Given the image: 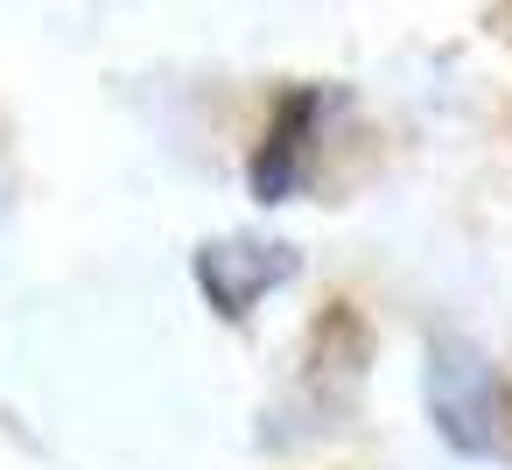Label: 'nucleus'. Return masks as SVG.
<instances>
[{
  "label": "nucleus",
  "instance_id": "f03ea898",
  "mask_svg": "<svg viewBox=\"0 0 512 470\" xmlns=\"http://www.w3.org/2000/svg\"><path fill=\"white\" fill-rule=\"evenodd\" d=\"M295 267H302V253L281 246V239H211L197 253V288L225 323H239L267 288L295 281Z\"/></svg>",
  "mask_w": 512,
  "mask_h": 470
},
{
  "label": "nucleus",
  "instance_id": "7ed1b4c3",
  "mask_svg": "<svg viewBox=\"0 0 512 470\" xmlns=\"http://www.w3.org/2000/svg\"><path fill=\"white\" fill-rule=\"evenodd\" d=\"M316 127H323V92L295 85V92L274 106L267 134H260V148H253V169H246L260 204H288V197L309 183V162H316Z\"/></svg>",
  "mask_w": 512,
  "mask_h": 470
},
{
  "label": "nucleus",
  "instance_id": "f257e3e1",
  "mask_svg": "<svg viewBox=\"0 0 512 470\" xmlns=\"http://www.w3.org/2000/svg\"><path fill=\"white\" fill-rule=\"evenodd\" d=\"M428 414H435V435L449 449H463V456H512V386L463 337H435L428 344Z\"/></svg>",
  "mask_w": 512,
  "mask_h": 470
},
{
  "label": "nucleus",
  "instance_id": "20e7f679",
  "mask_svg": "<svg viewBox=\"0 0 512 470\" xmlns=\"http://www.w3.org/2000/svg\"><path fill=\"white\" fill-rule=\"evenodd\" d=\"M372 358V337L358 323V309H330L309 337V379H358Z\"/></svg>",
  "mask_w": 512,
  "mask_h": 470
}]
</instances>
